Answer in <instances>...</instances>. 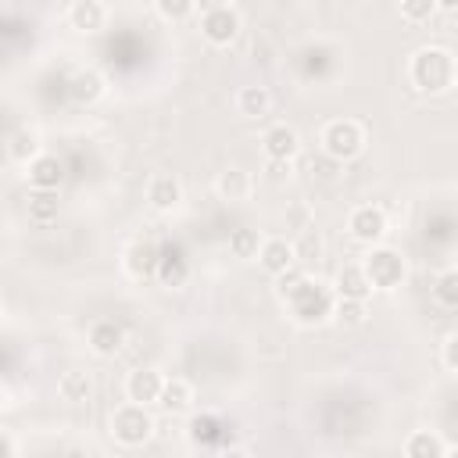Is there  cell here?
<instances>
[{
  "label": "cell",
  "instance_id": "obj_28",
  "mask_svg": "<svg viewBox=\"0 0 458 458\" xmlns=\"http://www.w3.org/2000/svg\"><path fill=\"white\" fill-rule=\"evenodd\" d=\"M433 293H437V301H440L447 311L458 308V276H454V272H444V276L437 279V290H433Z\"/></svg>",
  "mask_w": 458,
  "mask_h": 458
},
{
  "label": "cell",
  "instance_id": "obj_9",
  "mask_svg": "<svg viewBox=\"0 0 458 458\" xmlns=\"http://www.w3.org/2000/svg\"><path fill=\"white\" fill-rule=\"evenodd\" d=\"M297 150H301V136H297V129H290V125H272L268 132H265V154H268V161H293L297 157Z\"/></svg>",
  "mask_w": 458,
  "mask_h": 458
},
{
  "label": "cell",
  "instance_id": "obj_38",
  "mask_svg": "<svg viewBox=\"0 0 458 458\" xmlns=\"http://www.w3.org/2000/svg\"><path fill=\"white\" fill-rule=\"evenodd\" d=\"M0 404H4V386H0Z\"/></svg>",
  "mask_w": 458,
  "mask_h": 458
},
{
  "label": "cell",
  "instance_id": "obj_5",
  "mask_svg": "<svg viewBox=\"0 0 458 458\" xmlns=\"http://www.w3.org/2000/svg\"><path fill=\"white\" fill-rule=\"evenodd\" d=\"M361 268H365L372 290H394V286H401V279H404V261H401V254H397V250H386V247L372 250Z\"/></svg>",
  "mask_w": 458,
  "mask_h": 458
},
{
  "label": "cell",
  "instance_id": "obj_22",
  "mask_svg": "<svg viewBox=\"0 0 458 458\" xmlns=\"http://www.w3.org/2000/svg\"><path fill=\"white\" fill-rule=\"evenodd\" d=\"M236 104H240V114H247V118H261V114H268L272 97H268L265 86H243L240 97H236Z\"/></svg>",
  "mask_w": 458,
  "mask_h": 458
},
{
  "label": "cell",
  "instance_id": "obj_34",
  "mask_svg": "<svg viewBox=\"0 0 458 458\" xmlns=\"http://www.w3.org/2000/svg\"><path fill=\"white\" fill-rule=\"evenodd\" d=\"M454 344H458V336L444 340V365H447V372H454Z\"/></svg>",
  "mask_w": 458,
  "mask_h": 458
},
{
  "label": "cell",
  "instance_id": "obj_16",
  "mask_svg": "<svg viewBox=\"0 0 458 458\" xmlns=\"http://www.w3.org/2000/svg\"><path fill=\"white\" fill-rule=\"evenodd\" d=\"M179 197H182V186H179L175 175H154L150 186H147V200H150L157 211H172V208L179 204Z\"/></svg>",
  "mask_w": 458,
  "mask_h": 458
},
{
  "label": "cell",
  "instance_id": "obj_2",
  "mask_svg": "<svg viewBox=\"0 0 458 458\" xmlns=\"http://www.w3.org/2000/svg\"><path fill=\"white\" fill-rule=\"evenodd\" d=\"M286 304H290V311H293V318H297L301 326H318V322H326V318L333 315V293H329L322 283H311L308 276H304L301 286L286 297Z\"/></svg>",
  "mask_w": 458,
  "mask_h": 458
},
{
  "label": "cell",
  "instance_id": "obj_1",
  "mask_svg": "<svg viewBox=\"0 0 458 458\" xmlns=\"http://www.w3.org/2000/svg\"><path fill=\"white\" fill-rule=\"evenodd\" d=\"M408 75H411L415 89H422V93H444V89L454 82V61H451L447 50L426 47V50H419V54L411 57Z\"/></svg>",
  "mask_w": 458,
  "mask_h": 458
},
{
  "label": "cell",
  "instance_id": "obj_24",
  "mask_svg": "<svg viewBox=\"0 0 458 458\" xmlns=\"http://www.w3.org/2000/svg\"><path fill=\"white\" fill-rule=\"evenodd\" d=\"M89 390H93V383H89V376L86 372H64L61 376V397L64 401H72V404H79V401H86L89 397Z\"/></svg>",
  "mask_w": 458,
  "mask_h": 458
},
{
  "label": "cell",
  "instance_id": "obj_29",
  "mask_svg": "<svg viewBox=\"0 0 458 458\" xmlns=\"http://www.w3.org/2000/svg\"><path fill=\"white\" fill-rule=\"evenodd\" d=\"M433 11H437V4L433 0H401V14H404V21H429L433 18Z\"/></svg>",
  "mask_w": 458,
  "mask_h": 458
},
{
  "label": "cell",
  "instance_id": "obj_37",
  "mask_svg": "<svg viewBox=\"0 0 458 458\" xmlns=\"http://www.w3.org/2000/svg\"><path fill=\"white\" fill-rule=\"evenodd\" d=\"M433 4L444 7V11H454V7H458V0H433Z\"/></svg>",
  "mask_w": 458,
  "mask_h": 458
},
{
  "label": "cell",
  "instance_id": "obj_6",
  "mask_svg": "<svg viewBox=\"0 0 458 458\" xmlns=\"http://www.w3.org/2000/svg\"><path fill=\"white\" fill-rule=\"evenodd\" d=\"M200 32H204V39H208V43L225 47V43H233V39H236V32H240V14H236L233 7L208 11V14H204V21H200Z\"/></svg>",
  "mask_w": 458,
  "mask_h": 458
},
{
  "label": "cell",
  "instance_id": "obj_32",
  "mask_svg": "<svg viewBox=\"0 0 458 458\" xmlns=\"http://www.w3.org/2000/svg\"><path fill=\"white\" fill-rule=\"evenodd\" d=\"M301 279H304V272L297 268V261H293L286 272H279V293H283V301H286V297H290V293L301 286Z\"/></svg>",
  "mask_w": 458,
  "mask_h": 458
},
{
  "label": "cell",
  "instance_id": "obj_17",
  "mask_svg": "<svg viewBox=\"0 0 458 458\" xmlns=\"http://www.w3.org/2000/svg\"><path fill=\"white\" fill-rule=\"evenodd\" d=\"M336 290H340V297L365 301V297L372 293V283H369V276H365L361 265H344L340 276H336Z\"/></svg>",
  "mask_w": 458,
  "mask_h": 458
},
{
  "label": "cell",
  "instance_id": "obj_18",
  "mask_svg": "<svg viewBox=\"0 0 458 458\" xmlns=\"http://www.w3.org/2000/svg\"><path fill=\"white\" fill-rule=\"evenodd\" d=\"M404 454H408V458H444V454H447V444H444L433 429H419V433L408 437Z\"/></svg>",
  "mask_w": 458,
  "mask_h": 458
},
{
  "label": "cell",
  "instance_id": "obj_25",
  "mask_svg": "<svg viewBox=\"0 0 458 458\" xmlns=\"http://www.w3.org/2000/svg\"><path fill=\"white\" fill-rule=\"evenodd\" d=\"M258 247H261V240H258V229H233L229 233V250H233V258H254L258 254Z\"/></svg>",
  "mask_w": 458,
  "mask_h": 458
},
{
  "label": "cell",
  "instance_id": "obj_11",
  "mask_svg": "<svg viewBox=\"0 0 458 458\" xmlns=\"http://www.w3.org/2000/svg\"><path fill=\"white\" fill-rule=\"evenodd\" d=\"M157 250H161V243H154V240H136V243L125 250V268H129V276L150 279V276L157 272Z\"/></svg>",
  "mask_w": 458,
  "mask_h": 458
},
{
  "label": "cell",
  "instance_id": "obj_3",
  "mask_svg": "<svg viewBox=\"0 0 458 458\" xmlns=\"http://www.w3.org/2000/svg\"><path fill=\"white\" fill-rule=\"evenodd\" d=\"M361 147H365V132L351 118H336V122H329L322 129V150L333 161H351V157L361 154Z\"/></svg>",
  "mask_w": 458,
  "mask_h": 458
},
{
  "label": "cell",
  "instance_id": "obj_12",
  "mask_svg": "<svg viewBox=\"0 0 458 458\" xmlns=\"http://www.w3.org/2000/svg\"><path fill=\"white\" fill-rule=\"evenodd\" d=\"M122 344H125V329H122L118 322H111V318H104V322H97V326L89 329V347H93L100 358L118 354Z\"/></svg>",
  "mask_w": 458,
  "mask_h": 458
},
{
  "label": "cell",
  "instance_id": "obj_14",
  "mask_svg": "<svg viewBox=\"0 0 458 458\" xmlns=\"http://www.w3.org/2000/svg\"><path fill=\"white\" fill-rule=\"evenodd\" d=\"M104 18H107V11H104L100 0H75L72 11H68L72 29H79V32H100L104 29Z\"/></svg>",
  "mask_w": 458,
  "mask_h": 458
},
{
  "label": "cell",
  "instance_id": "obj_23",
  "mask_svg": "<svg viewBox=\"0 0 458 458\" xmlns=\"http://www.w3.org/2000/svg\"><path fill=\"white\" fill-rule=\"evenodd\" d=\"M247 190H250L247 172L229 168V172H222V175H218V193H222L225 200H243V197H247Z\"/></svg>",
  "mask_w": 458,
  "mask_h": 458
},
{
  "label": "cell",
  "instance_id": "obj_36",
  "mask_svg": "<svg viewBox=\"0 0 458 458\" xmlns=\"http://www.w3.org/2000/svg\"><path fill=\"white\" fill-rule=\"evenodd\" d=\"M0 454H4V458H7V454H14V444H11L7 437H0Z\"/></svg>",
  "mask_w": 458,
  "mask_h": 458
},
{
  "label": "cell",
  "instance_id": "obj_20",
  "mask_svg": "<svg viewBox=\"0 0 458 458\" xmlns=\"http://www.w3.org/2000/svg\"><path fill=\"white\" fill-rule=\"evenodd\" d=\"M68 93H72L75 104H93L104 93V79L97 72H75L72 82H68Z\"/></svg>",
  "mask_w": 458,
  "mask_h": 458
},
{
  "label": "cell",
  "instance_id": "obj_7",
  "mask_svg": "<svg viewBox=\"0 0 458 458\" xmlns=\"http://www.w3.org/2000/svg\"><path fill=\"white\" fill-rule=\"evenodd\" d=\"M347 229H351V236H354L358 243H376V240H383V233H386V215H383L379 208H372V204H361V208L351 211Z\"/></svg>",
  "mask_w": 458,
  "mask_h": 458
},
{
  "label": "cell",
  "instance_id": "obj_4",
  "mask_svg": "<svg viewBox=\"0 0 458 458\" xmlns=\"http://www.w3.org/2000/svg\"><path fill=\"white\" fill-rule=\"evenodd\" d=\"M111 433H114L118 444L136 447V444H143V440L154 433V419H150V411H147L143 404L129 401V404H122V408L114 411V419H111Z\"/></svg>",
  "mask_w": 458,
  "mask_h": 458
},
{
  "label": "cell",
  "instance_id": "obj_35",
  "mask_svg": "<svg viewBox=\"0 0 458 458\" xmlns=\"http://www.w3.org/2000/svg\"><path fill=\"white\" fill-rule=\"evenodd\" d=\"M193 7H200V11L208 14V11H218V7H229V0H193Z\"/></svg>",
  "mask_w": 458,
  "mask_h": 458
},
{
  "label": "cell",
  "instance_id": "obj_15",
  "mask_svg": "<svg viewBox=\"0 0 458 458\" xmlns=\"http://www.w3.org/2000/svg\"><path fill=\"white\" fill-rule=\"evenodd\" d=\"M258 258H261V268L272 272V276L286 272V268L297 261V258H293V243H286V240H265V243L258 247Z\"/></svg>",
  "mask_w": 458,
  "mask_h": 458
},
{
  "label": "cell",
  "instance_id": "obj_21",
  "mask_svg": "<svg viewBox=\"0 0 458 458\" xmlns=\"http://www.w3.org/2000/svg\"><path fill=\"white\" fill-rule=\"evenodd\" d=\"M157 404H165L168 411H186L193 404V390L186 379H165L161 383V394H157Z\"/></svg>",
  "mask_w": 458,
  "mask_h": 458
},
{
  "label": "cell",
  "instance_id": "obj_13",
  "mask_svg": "<svg viewBox=\"0 0 458 458\" xmlns=\"http://www.w3.org/2000/svg\"><path fill=\"white\" fill-rule=\"evenodd\" d=\"M161 372H154V369H136L132 376H129V383H125V394H129V401H136V404H150V401H157V394H161Z\"/></svg>",
  "mask_w": 458,
  "mask_h": 458
},
{
  "label": "cell",
  "instance_id": "obj_27",
  "mask_svg": "<svg viewBox=\"0 0 458 458\" xmlns=\"http://www.w3.org/2000/svg\"><path fill=\"white\" fill-rule=\"evenodd\" d=\"M318 254H322V240H318V233H301V240L293 243V258L297 261H304V265H311V261H318Z\"/></svg>",
  "mask_w": 458,
  "mask_h": 458
},
{
  "label": "cell",
  "instance_id": "obj_8",
  "mask_svg": "<svg viewBox=\"0 0 458 458\" xmlns=\"http://www.w3.org/2000/svg\"><path fill=\"white\" fill-rule=\"evenodd\" d=\"M165 286H182L186 283V276H190V265H186V250L179 247V243H161V250H157V272H154Z\"/></svg>",
  "mask_w": 458,
  "mask_h": 458
},
{
  "label": "cell",
  "instance_id": "obj_19",
  "mask_svg": "<svg viewBox=\"0 0 458 458\" xmlns=\"http://www.w3.org/2000/svg\"><path fill=\"white\" fill-rule=\"evenodd\" d=\"M57 211H61V200H57V190H36L29 197V218L36 225H50L57 222Z\"/></svg>",
  "mask_w": 458,
  "mask_h": 458
},
{
  "label": "cell",
  "instance_id": "obj_31",
  "mask_svg": "<svg viewBox=\"0 0 458 458\" xmlns=\"http://www.w3.org/2000/svg\"><path fill=\"white\" fill-rule=\"evenodd\" d=\"M157 11H161L168 21H182V18L193 11V0H157Z\"/></svg>",
  "mask_w": 458,
  "mask_h": 458
},
{
  "label": "cell",
  "instance_id": "obj_26",
  "mask_svg": "<svg viewBox=\"0 0 458 458\" xmlns=\"http://www.w3.org/2000/svg\"><path fill=\"white\" fill-rule=\"evenodd\" d=\"M36 150H39V140H36V132H29V129H18V132L11 136V157H14V161H32V157H36Z\"/></svg>",
  "mask_w": 458,
  "mask_h": 458
},
{
  "label": "cell",
  "instance_id": "obj_33",
  "mask_svg": "<svg viewBox=\"0 0 458 458\" xmlns=\"http://www.w3.org/2000/svg\"><path fill=\"white\" fill-rule=\"evenodd\" d=\"M190 437H193L197 444H211V440H215V419H208V415H204V419H193V422H190Z\"/></svg>",
  "mask_w": 458,
  "mask_h": 458
},
{
  "label": "cell",
  "instance_id": "obj_10",
  "mask_svg": "<svg viewBox=\"0 0 458 458\" xmlns=\"http://www.w3.org/2000/svg\"><path fill=\"white\" fill-rule=\"evenodd\" d=\"M29 179L36 190H57L64 182V161L54 154H36L29 161Z\"/></svg>",
  "mask_w": 458,
  "mask_h": 458
},
{
  "label": "cell",
  "instance_id": "obj_30",
  "mask_svg": "<svg viewBox=\"0 0 458 458\" xmlns=\"http://www.w3.org/2000/svg\"><path fill=\"white\" fill-rule=\"evenodd\" d=\"M336 315H340V322H347V326H358V322L365 318V301H354V297H340V304H336Z\"/></svg>",
  "mask_w": 458,
  "mask_h": 458
}]
</instances>
